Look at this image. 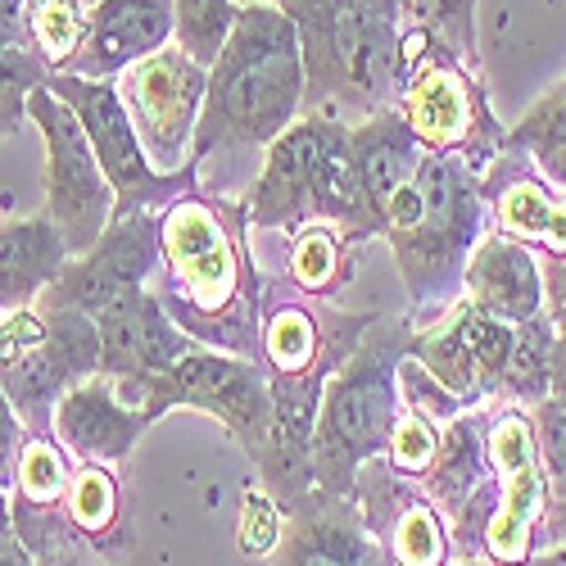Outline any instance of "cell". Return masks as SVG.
Segmentation results:
<instances>
[{
  "mask_svg": "<svg viewBox=\"0 0 566 566\" xmlns=\"http://www.w3.org/2000/svg\"><path fill=\"white\" fill-rule=\"evenodd\" d=\"M522 566H566V544H553V548H539L531 562H522Z\"/></svg>",
  "mask_w": 566,
  "mask_h": 566,
  "instance_id": "39",
  "label": "cell"
},
{
  "mask_svg": "<svg viewBox=\"0 0 566 566\" xmlns=\"http://www.w3.org/2000/svg\"><path fill=\"white\" fill-rule=\"evenodd\" d=\"M300 32L308 109L354 114L358 123L399 101L403 19L381 0H276Z\"/></svg>",
  "mask_w": 566,
  "mask_h": 566,
  "instance_id": "6",
  "label": "cell"
},
{
  "mask_svg": "<svg viewBox=\"0 0 566 566\" xmlns=\"http://www.w3.org/2000/svg\"><path fill=\"white\" fill-rule=\"evenodd\" d=\"M403 28L431 32L449 55H458L471 73L481 64V41H476V0H399Z\"/></svg>",
  "mask_w": 566,
  "mask_h": 566,
  "instance_id": "29",
  "label": "cell"
},
{
  "mask_svg": "<svg viewBox=\"0 0 566 566\" xmlns=\"http://www.w3.org/2000/svg\"><path fill=\"white\" fill-rule=\"evenodd\" d=\"M14 45H32L28 0H0V51H14Z\"/></svg>",
  "mask_w": 566,
  "mask_h": 566,
  "instance_id": "36",
  "label": "cell"
},
{
  "mask_svg": "<svg viewBox=\"0 0 566 566\" xmlns=\"http://www.w3.org/2000/svg\"><path fill=\"white\" fill-rule=\"evenodd\" d=\"M281 531H286V512H281L268 494H254L250 503H245V512H241V548L245 553H272L276 548V539H281Z\"/></svg>",
  "mask_w": 566,
  "mask_h": 566,
  "instance_id": "34",
  "label": "cell"
},
{
  "mask_svg": "<svg viewBox=\"0 0 566 566\" xmlns=\"http://www.w3.org/2000/svg\"><path fill=\"white\" fill-rule=\"evenodd\" d=\"M64 516H69L77 548L96 562H114V557L132 553V544H136L132 507H127V494L114 476V467L77 462L69 494H64Z\"/></svg>",
  "mask_w": 566,
  "mask_h": 566,
  "instance_id": "23",
  "label": "cell"
},
{
  "mask_svg": "<svg viewBox=\"0 0 566 566\" xmlns=\"http://www.w3.org/2000/svg\"><path fill=\"white\" fill-rule=\"evenodd\" d=\"M235 6H276V0H235Z\"/></svg>",
  "mask_w": 566,
  "mask_h": 566,
  "instance_id": "42",
  "label": "cell"
},
{
  "mask_svg": "<svg viewBox=\"0 0 566 566\" xmlns=\"http://www.w3.org/2000/svg\"><path fill=\"white\" fill-rule=\"evenodd\" d=\"M51 91L77 114L91 150H96L109 186H114V218L127 213H164L172 200L200 191V168L181 172H155V164L140 150L136 123L118 96V82H86L73 73H55Z\"/></svg>",
  "mask_w": 566,
  "mask_h": 566,
  "instance_id": "8",
  "label": "cell"
},
{
  "mask_svg": "<svg viewBox=\"0 0 566 566\" xmlns=\"http://www.w3.org/2000/svg\"><path fill=\"white\" fill-rule=\"evenodd\" d=\"M421 155L427 150H421V140L408 132V123L399 118L395 105L349 127V159H354V172H358V186H363L371 213H381L390 191L421 164Z\"/></svg>",
  "mask_w": 566,
  "mask_h": 566,
  "instance_id": "25",
  "label": "cell"
},
{
  "mask_svg": "<svg viewBox=\"0 0 566 566\" xmlns=\"http://www.w3.org/2000/svg\"><path fill=\"white\" fill-rule=\"evenodd\" d=\"M507 150L539 168L553 191L566 196V82L548 86L544 96L507 132Z\"/></svg>",
  "mask_w": 566,
  "mask_h": 566,
  "instance_id": "26",
  "label": "cell"
},
{
  "mask_svg": "<svg viewBox=\"0 0 566 566\" xmlns=\"http://www.w3.org/2000/svg\"><path fill=\"white\" fill-rule=\"evenodd\" d=\"M164 45H172V0H101L86 14V36L69 73L86 82H118Z\"/></svg>",
  "mask_w": 566,
  "mask_h": 566,
  "instance_id": "18",
  "label": "cell"
},
{
  "mask_svg": "<svg viewBox=\"0 0 566 566\" xmlns=\"http://www.w3.org/2000/svg\"><path fill=\"white\" fill-rule=\"evenodd\" d=\"M155 421L146 417V408H132L109 376H91V381L73 386L51 421V436L73 453V462H101V467H118L123 458H132V449L140 444Z\"/></svg>",
  "mask_w": 566,
  "mask_h": 566,
  "instance_id": "19",
  "label": "cell"
},
{
  "mask_svg": "<svg viewBox=\"0 0 566 566\" xmlns=\"http://www.w3.org/2000/svg\"><path fill=\"white\" fill-rule=\"evenodd\" d=\"M354 503L367 531L395 557V566H453V535L444 512L421 494L417 481L399 476L386 458H371L358 471Z\"/></svg>",
  "mask_w": 566,
  "mask_h": 566,
  "instance_id": "16",
  "label": "cell"
},
{
  "mask_svg": "<svg viewBox=\"0 0 566 566\" xmlns=\"http://www.w3.org/2000/svg\"><path fill=\"white\" fill-rule=\"evenodd\" d=\"M462 300L499 322L522 326L544 313V259L490 227V235L467 263Z\"/></svg>",
  "mask_w": 566,
  "mask_h": 566,
  "instance_id": "21",
  "label": "cell"
},
{
  "mask_svg": "<svg viewBox=\"0 0 566 566\" xmlns=\"http://www.w3.org/2000/svg\"><path fill=\"white\" fill-rule=\"evenodd\" d=\"M381 235L399 263L408 317L431 326L462 300V276L476 245L490 235L485 177L453 155H421L376 213Z\"/></svg>",
  "mask_w": 566,
  "mask_h": 566,
  "instance_id": "2",
  "label": "cell"
},
{
  "mask_svg": "<svg viewBox=\"0 0 566 566\" xmlns=\"http://www.w3.org/2000/svg\"><path fill=\"white\" fill-rule=\"evenodd\" d=\"M241 19L235 0H172V45L196 64L213 69Z\"/></svg>",
  "mask_w": 566,
  "mask_h": 566,
  "instance_id": "28",
  "label": "cell"
},
{
  "mask_svg": "<svg viewBox=\"0 0 566 566\" xmlns=\"http://www.w3.org/2000/svg\"><path fill=\"white\" fill-rule=\"evenodd\" d=\"M96 332H101V376H109L132 408L146 403V386L155 381V376H164L191 349H200L164 313V304L150 286L109 304L96 317Z\"/></svg>",
  "mask_w": 566,
  "mask_h": 566,
  "instance_id": "15",
  "label": "cell"
},
{
  "mask_svg": "<svg viewBox=\"0 0 566 566\" xmlns=\"http://www.w3.org/2000/svg\"><path fill=\"white\" fill-rule=\"evenodd\" d=\"M0 566H41L14 535H6V539H0Z\"/></svg>",
  "mask_w": 566,
  "mask_h": 566,
  "instance_id": "38",
  "label": "cell"
},
{
  "mask_svg": "<svg viewBox=\"0 0 566 566\" xmlns=\"http://www.w3.org/2000/svg\"><path fill=\"white\" fill-rule=\"evenodd\" d=\"M82 6H101V0H82Z\"/></svg>",
  "mask_w": 566,
  "mask_h": 566,
  "instance_id": "44",
  "label": "cell"
},
{
  "mask_svg": "<svg viewBox=\"0 0 566 566\" xmlns=\"http://www.w3.org/2000/svg\"><path fill=\"white\" fill-rule=\"evenodd\" d=\"M395 109L427 155H453L481 177L507 150V127L494 118L476 73L440 41H431L427 55L408 69Z\"/></svg>",
  "mask_w": 566,
  "mask_h": 566,
  "instance_id": "7",
  "label": "cell"
},
{
  "mask_svg": "<svg viewBox=\"0 0 566 566\" xmlns=\"http://www.w3.org/2000/svg\"><path fill=\"white\" fill-rule=\"evenodd\" d=\"M159 272V213H127L114 218L86 254L69 259L60 281L41 295L36 308H69L96 322L109 304L132 291H146Z\"/></svg>",
  "mask_w": 566,
  "mask_h": 566,
  "instance_id": "14",
  "label": "cell"
},
{
  "mask_svg": "<svg viewBox=\"0 0 566 566\" xmlns=\"http://www.w3.org/2000/svg\"><path fill=\"white\" fill-rule=\"evenodd\" d=\"M417 322L381 317L358 336L349 358L332 371L317 412L313 436V485L332 499H354L358 471L381 458L390 444V431L403 412L399 399V367L412 349Z\"/></svg>",
  "mask_w": 566,
  "mask_h": 566,
  "instance_id": "5",
  "label": "cell"
},
{
  "mask_svg": "<svg viewBox=\"0 0 566 566\" xmlns=\"http://www.w3.org/2000/svg\"><path fill=\"white\" fill-rule=\"evenodd\" d=\"M440 436H444V427L440 421H431V417H421V412H412V408H403L399 412V421H395V431H390V444H386V462L399 471V476H408V481H421L431 471V462H436V453H440Z\"/></svg>",
  "mask_w": 566,
  "mask_h": 566,
  "instance_id": "33",
  "label": "cell"
},
{
  "mask_svg": "<svg viewBox=\"0 0 566 566\" xmlns=\"http://www.w3.org/2000/svg\"><path fill=\"white\" fill-rule=\"evenodd\" d=\"M23 440H28L23 421H19L14 403L6 399V390H0V490H6V494H10V485H14V467H19Z\"/></svg>",
  "mask_w": 566,
  "mask_h": 566,
  "instance_id": "35",
  "label": "cell"
},
{
  "mask_svg": "<svg viewBox=\"0 0 566 566\" xmlns=\"http://www.w3.org/2000/svg\"><path fill=\"white\" fill-rule=\"evenodd\" d=\"M140 408H146L150 421H159L172 408H205L245 449L250 462L263 458L272 436V381L263 363L218 349H191L186 358H177L164 376H155L146 386V403Z\"/></svg>",
  "mask_w": 566,
  "mask_h": 566,
  "instance_id": "9",
  "label": "cell"
},
{
  "mask_svg": "<svg viewBox=\"0 0 566 566\" xmlns=\"http://www.w3.org/2000/svg\"><path fill=\"white\" fill-rule=\"evenodd\" d=\"M490 227L522 241L539 259H566V196L526 168L516 150H503L485 172Z\"/></svg>",
  "mask_w": 566,
  "mask_h": 566,
  "instance_id": "20",
  "label": "cell"
},
{
  "mask_svg": "<svg viewBox=\"0 0 566 566\" xmlns=\"http://www.w3.org/2000/svg\"><path fill=\"white\" fill-rule=\"evenodd\" d=\"M453 566H503L494 557H453Z\"/></svg>",
  "mask_w": 566,
  "mask_h": 566,
  "instance_id": "41",
  "label": "cell"
},
{
  "mask_svg": "<svg viewBox=\"0 0 566 566\" xmlns=\"http://www.w3.org/2000/svg\"><path fill=\"white\" fill-rule=\"evenodd\" d=\"M535 417V444H539V467L548 481V526H544V548L566 544V408L548 395L544 403L531 408Z\"/></svg>",
  "mask_w": 566,
  "mask_h": 566,
  "instance_id": "30",
  "label": "cell"
},
{
  "mask_svg": "<svg viewBox=\"0 0 566 566\" xmlns=\"http://www.w3.org/2000/svg\"><path fill=\"white\" fill-rule=\"evenodd\" d=\"M28 118L41 132L45 146V218H51L64 235L69 254H86L114 222V186L91 150V140L77 123V114L55 96L51 86H41L28 101Z\"/></svg>",
  "mask_w": 566,
  "mask_h": 566,
  "instance_id": "10",
  "label": "cell"
},
{
  "mask_svg": "<svg viewBox=\"0 0 566 566\" xmlns=\"http://www.w3.org/2000/svg\"><path fill=\"white\" fill-rule=\"evenodd\" d=\"M91 6L82 0H28V23H32V51L51 64V73H69V64L82 51Z\"/></svg>",
  "mask_w": 566,
  "mask_h": 566,
  "instance_id": "31",
  "label": "cell"
},
{
  "mask_svg": "<svg viewBox=\"0 0 566 566\" xmlns=\"http://www.w3.org/2000/svg\"><path fill=\"white\" fill-rule=\"evenodd\" d=\"M51 64H45L32 45H14V51H0V140H10L23 118H28V101L41 86H51Z\"/></svg>",
  "mask_w": 566,
  "mask_h": 566,
  "instance_id": "32",
  "label": "cell"
},
{
  "mask_svg": "<svg viewBox=\"0 0 566 566\" xmlns=\"http://www.w3.org/2000/svg\"><path fill=\"white\" fill-rule=\"evenodd\" d=\"M381 6H395V10H399V0H381Z\"/></svg>",
  "mask_w": 566,
  "mask_h": 566,
  "instance_id": "43",
  "label": "cell"
},
{
  "mask_svg": "<svg viewBox=\"0 0 566 566\" xmlns=\"http://www.w3.org/2000/svg\"><path fill=\"white\" fill-rule=\"evenodd\" d=\"M254 231H300L332 222L349 245L376 241L381 227L349 159V127L336 114H304L263 150L259 177L241 196Z\"/></svg>",
  "mask_w": 566,
  "mask_h": 566,
  "instance_id": "4",
  "label": "cell"
},
{
  "mask_svg": "<svg viewBox=\"0 0 566 566\" xmlns=\"http://www.w3.org/2000/svg\"><path fill=\"white\" fill-rule=\"evenodd\" d=\"M485 436H490V408L458 412L444 427V436H440V453H436L431 471L417 481L421 494H427L444 512V522H449V516H458L471 499H476L494 481Z\"/></svg>",
  "mask_w": 566,
  "mask_h": 566,
  "instance_id": "24",
  "label": "cell"
},
{
  "mask_svg": "<svg viewBox=\"0 0 566 566\" xmlns=\"http://www.w3.org/2000/svg\"><path fill=\"white\" fill-rule=\"evenodd\" d=\"M45 336L0 363V390L14 403L28 436H51L60 399L101 371V332L86 313L41 308Z\"/></svg>",
  "mask_w": 566,
  "mask_h": 566,
  "instance_id": "13",
  "label": "cell"
},
{
  "mask_svg": "<svg viewBox=\"0 0 566 566\" xmlns=\"http://www.w3.org/2000/svg\"><path fill=\"white\" fill-rule=\"evenodd\" d=\"M308 109L300 32L281 6H241L227 51L209 69V96L196 132L191 168L218 155L268 150Z\"/></svg>",
  "mask_w": 566,
  "mask_h": 566,
  "instance_id": "3",
  "label": "cell"
},
{
  "mask_svg": "<svg viewBox=\"0 0 566 566\" xmlns=\"http://www.w3.org/2000/svg\"><path fill=\"white\" fill-rule=\"evenodd\" d=\"M553 399L566 408V336H557V349H553Z\"/></svg>",
  "mask_w": 566,
  "mask_h": 566,
  "instance_id": "37",
  "label": "cell"
},
{
  "mask_svg": "<svg viewBox=\"0 0 566 566\" xmlns=\"http://www.w3.org/2000/svg\"><path fill=\"white\" fill-rule=\"evenodd\" d=\"M272 566H395V557L367 531L354 499L313 490L295 512H286Z\"/></svg>",
  "mask_w": 566,
  "mask_h": 566,
  "instance_id": "17",
  "label": "cell"
},
{
  "mask_svg": "<svg viewBox=\"0 0 566 566\" xmlns=\"http://www.w3.org/2000/svg\"><path fill=\"white\" fill-rule=\"evenodd\" d=\"M118 96L136 123L140 150L155 164V172L191 168L196 132L209 96V69L196 64L177 45H164L159 55L132 64L118 77Z\"/></svg>",
  "mask_w": 566,
  "mask_h": 566,
  "instance_id": "11",
  "label": "cell"
},
{
  "mask_svg": "<svg viewBox=\"0 0 566 566\" xmlns=\"http://www.w3.org/2000/svg\"><path fill=\"white\" fill-rule=\"evenodd\" d=\"M235 222H245L241 200L213 205L205 191L172 200L159 213V272L150 291L200 349L259 363L263 281Z\"/></svg>",
  "mask_w": 566,
  "mask_h": 566,
  "instance_id": "1",
  "label": "cell"
},
{
  "mask_svg": "<svg viewBox=\"0 0 566 566\" xmlns=\"http://www.w3.org/2000/svg\"><path fill=\"white\" fill-rule=\"evenodd\" d=\"M14 535V507H10V494L0 490V539Z\"/></svg>",
  "mask_w": 566,
  "mask_h": 566,
  "instance_id": "40",
  "label": "cell"
},
{
  "mask_svg": "<svg viewBox=\"0 0 566 566\" xmlns=\"http://www.w3.org/2000/svg\"><path fill=\"white\" fill-rule=\"evenodd\" d=\"M354 254L349 241L332 222H308L291 235V286L313 300H332L340 286H349Z\"/></svg>",
  "mask_w": 566,
  "mask_h": 566,
  "instance_id": "27",
  "label": "cell"
},
{
  "mask_svg": "<svg viewBox=\"0 0 566 566\" xmlns=\"http://www.w3.org/2000/svg\"><path fill=\"white\" fill-rule=\"evenodd\" d=\"M69 245L60 227L41 213L0 222V317L28 313L41 304V295L55 286L69 268Z\"/></svg>",
  "mask_w": 566,
  "mask_h": 566,
  "instance_id": "22",
  "label": "cell"
},
{
  "mask_svg": "<svg viewBox=\"0 0 566 566\" xmlns=\"http://www.w3.org/2000/svg\"><path fill=\"white\" fill-rule=\"evenodd\" d=\"M512 345H516L512 322H499L458 300L431 326H417L408 358L427 367L462 408H490V403L499 408L512 367Z\"/></svg>",
  "mask_w": 566,
  "mask_h": 566,
  "instance_id": "12",
  "label": "cell"
}]
</instances>
